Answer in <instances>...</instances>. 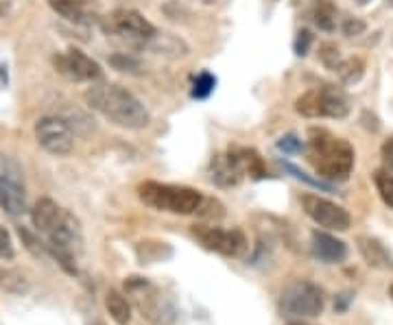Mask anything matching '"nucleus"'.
Listing matches in <instances>:
<instances>
[{
    "mask_svg": "<svg viewBox=\"0 0 393 325\" xmlns=\"http://www.w3.org/2000/svg\"><path fill=\"white\" fill-rule=\"evenodd\" d=\"M374 184L378 188V195H380L382 203L393 210V175H389V170H376L374 172Z\"/></svg>",
    "mask_w": 393,
    "mask_h": 325,
    "instance_id": "obj_24",
    "label": "nucleus"
},
{
    "mask_svg": "<svg viewBox=\"0 0 393 325\" xmlns=\"http://www.w3.org/2000/svg\"><path fill=\"white\" fill-rule=\"evenodd\" d=\"M193 234L197 236V240L205 249L217 251V254L228 256V258H238V256H243V251L247 249V236L238 227L223 229V227H214V225L212 227L195 225Z\"/></svg>",
    "mask_w": 393,
    "mask_h": 325,
    "instance_id": "obj_7",
    "label": "nucleus"
},
{
    "mask_svg": "<svg viewBox=\"0 0 393 325\" xmlns=\"http://www.w3.org/2000/svg\"><path fill=\"white\" fill-rule=\"evenodd\" d=\"M339 79L347 86L352 83H359L361 77H363V72H365V61L361 57H347V59H341L339 68L335 70Z\"/></svg>",
    "mask_w": 393,
    "mask_h": 325,
    "instance_id": "obj_20",
    "label": "nucleus"
},
{
    "mask_svg": "<svg viewBox=\"0 0 393 325\" xmlns=\"http://www.w3.org/2000/svg\"><path fill=\"white\" fill-rule=\"evenodd\" d=\"M18 234H20V238L24 240V244H26V249L31 251L33 256H42V251H44V247H42V242L35 238L29 229H24V227H20L18 229Z\"/></svg>",
    "mask_w": 393,
    "mask_h": 325,
    "instance_id": "obj_30",
    "label": "nucleus"
},
{
    "mask_svg": "<svg viewBox=\"0 0 393 325\" xmlns=\"http://www.w3.org/2000/svg\"><path fill=\"white\" fill-rule=\"evenodd\" d=\"M295 112L304 118H345L349 114V103L339 88L324 86L302 94L295 100Z\"/></svg>",
    "mask_w": 393,
    "mask_h": 325,
    "instance_id": "obj_5",
    "label": "nucleus"
},
{
    "mask_svg": "<svg viewBox=\"0 0 393 325\" xmlns=\"http://www.w3.org/2000/svg\"><path fill=\"white\" fill-rule=\"evenodd\" d=\"M208 3H212V0H208Z\"/></svg>",
    "mask_w": 393,
    "mask_h": 325,
    "instance_id": "obj_38",
    "label": "nucleus"
},
{
    "mask_svg": "<svg viewBox=\"0 0 393 325\" xmlns=\"http://www.w3.org/2000/svg\"><path fill=\"white\" fill-rule=\"evenodd\" d=\"M14 258V242L9 232L0 225V260H11Z\"/></svg>",
    "mask_w": 393,
    "mask_h": 325,
    "instance_id": "obj_31",
    "label": "nucleus"
},
{
    "mask_svg": "<svg viewBox=\"0 0 393 325\" xmlns=\"http://www.w3.org/2000/svg\"><path fill=\"white\" fill-rule=\"evenodd\" d=\"M212 182H217L219 186L223 188H230V186H236L240 182V175L236 172V168L230 164V160L225 155H214L212 158Z\"/></svg>",
    "mask_w": 393,
    "mask_h": 325,
    "instance_id": "obj_19",
    "label": "nucleus"
},
{
    "mask_svg": "<svg viewBox=\"0 0 393 325\" xmlns=\"http://www.w3.org/2000/svg\"><path fill=\"white\" fill-rule=\"evenodd\" d=\"M105 31L136 42H147L155 38V26L136 9H116L110 22L105 24Z\"/></svg>",
    "mask_w": 393,
    "mask_h": 325,
    "instance_id": "obj_11",
    "label": "nucleus"
},
{
    "mask_svg": "<svg viewBox=\"0 0 393 325\" xmlns=\"http://www.w3.org/2000/svg\"><path fill=\"white\" fill-rule=\"evenodd\" d=\"M86 103L107 118L112 125L123 129H145L151 123L147 107L142 105L127 88L116 83H98L86 90Z\"/></svg>",
    "mask_w": 393,
    "mask_h": 325,
    "instance_id": "obj_1",
    "label": "nucleus"
},
{
    "mask_svg": "<svg viewBox=\"0 0 393 325\" xmlns=\"http://www.w3.org/2000/svg\"><path fill=\"white\" fill-rule=\"evenodd\" d=\"M310 44H312V33H310L308 29H302V31L297 33V38H295V44H293L295 55H297V57H306L308 51H310Z\"/></svg>",
    "mask_w": 393,
    "mask_h": 325,
    "instance_id": "obj_29",
    "label": "nucleus"
},
{
    "mask_svg": "<svg viewBox=\"0 0 393 325\" xmlns=\"http://www.w3.org/2000/svg\"><path fill=\"white\" fill-rule=\"evenodd\" d=\"M105 308L110 312V316L118 323V325H127L131 321V306H129V299L116 291V288H110L105 295Z\"/></svg>",
    "mask_w": 393,
    "mask_h": 325,
    "instance_id": "obj_18",
    "label": "nucleus"
},
{
    "mask_svg": "<svg viewBox=\"0 0 393 325\" xmlns=\"http://www.w3.org/2000/svg\"><path fill=\"white\" fill-rule=\"evenodd\" d=\"M308 162L312 168L332 182H345L354 168V149L343 138L332 135L328 129L312 127L308 133Z\"/></svg>",
    "mask_w": 393,
    "mask_h": 325,
    "instance_id": "obj_2",
    "label": "nucleus"
},
{
    "mask_svg": "<svg viewBox=\"0 0 393 325\" xmlns=\"http://www.w3.org/2000/svg\"><path fill=\"white\" fill-rule=\"evenodd\" d=\"M0 286L14 295H24L29 291V282L18 271L3 269V267H0Z\"/></svg>",
    "mask_w": 393,
    "mask_h": 325,
    "instance_id": "obj_22",
    "label": "nucleus"
},
{
    "mask_svg": "<svg viewBox=\"0 0 393 325\" xmlns=\"http://www.w3.org/2000/svg\"><path fill=\"white\" fill-rule=\"evenodd\" d=\"M277 149L284 151V153H302L304 144H302V140L295 133H289V135H284V138L277 140Z\"/></svg>",
    "mask_w": 393,
    "mask_h": 325,
    "instance_id": "obj_28",
    "label": "nucleus"
},
{
    "mask_svg": "<svg viewBox=\"0 0 393 325\" xmlns=\"http://www.w3.org/2000/svg\"><path fill=\"white\" fill-rule=\"evenodd\" d=\"M382 162H384L387 170L393 172V138H389V140L382 144Z\"/></svg>",
    "mask_w": 393,
    "mask_h": 325,
    "instance_id": "obj_33",
    "label": "nucleus"
},
{
    "mask_svg": "<svg viewBox=\"0 0 393 325\" xmlns=\"http://www.w3.org/2000/svg\"><path fill=\"white\" fill-rule=\"evenodd\" d=\"M359 3H361V5H365V3H369V0H359Z\"/></svg>",
    "mask_w": 393,
    "mask_h": 325,
    "instance_id": "obj_35",
    "label": "nucleus"
},
{
    "mask_svg": "<svg viewBox=\"0 0 393 325\" xmlns=\"http://www.w3.org/2000/svg\"><path fill=\"white\" fill-rule=\"evenodd\" d=\"M0 207L11 216H20L26 212L24 190L7 177H0Z\"/></svg>",
    "mask_w": 393,
    "mask_h": 325,
    "instance_id": "obj_17",
    "label": "nucleus"
},
{
    "mask_svg": "<svg viewBox=\"0 0 393 325\" xmlns=\"http://www.w3.org/2000/svg\"><path fill=\"white\" fill-rule=\"evenodd\" d=\"M225 158L230 160V164L236 168V172L240 177H252V179H265L267 177V166L265 160L260 158V153L256 149H247V147H230Z\"/></svg>",
    "mask_w": 393,
    "mask_h": 325,
    "instance_id": "obj_13",
    "label": "nucleus"
},
{
    "mask_svg": "<svg viewBox=\"0 0 393 325\" xmlns=\"http://www.w3.org/2000/svg\"><path fill=\"white\" fill-rule=\"evenodd\" d=\"M51 9L75 24H92L101 16L98 0H49Z\"/></svg>",
    "mask_w": 393,
    "mask_h": 325,
    "instance_id": "obj_12",
    "label": "nucleus"
},
{
    "mask_svg": "<svg viewBox=\"0 0 393 325\" xmlns=\"http://www.w3.org/2000/svg\"><path fill=\"white\" fill-rule=\"evenodd\" d=\"M125 291L133 299L138 310L145 314L149 321L166 323L168 310L164 306V297L160 295V291L149 279H145V277H127L125 279Z\"/></svg>",
    "mask_w": 393,
    "mask_h": 325,
    "instance_id": "obj_8",
    "label": "nucleus"
},
{
    "mask_svg": "<svg viewBox=\"0 0 393 325\" xmlns=\"http://www.w3.org/2000/svg\"><path fill=\"white\" fill-rule=\"evenodd\" d=\"M289 325H310V323H306V321H302V319H297V321H291Z\"/></svg>",
    "mask_w": 393,
    "mask_h": 325,
    "instance_id": "obj_34",
    "label": "nucleus"
},
{
    "mask_svg": "<svg viewBox=\"0 0 393 325\" xmlns=\"http://www.w3.org/2000/svg\"><path fill=\"white\" fill-rule=\"evenodd\" d=\"M282 166L287 168L295 179H300V182H306L308 186H312V188H319V190H332V186H328V184H324L321 179H312V177H308L304 170H300L297 166H293V164H289V162H282Z\"/></svg>",
    "mask_w": 393,
    "mask_h": 325,
    "instance_id": "obj_26",
    "label": "nucleus"
},
{
    "mask_svg": "<svg viewBox=\"0 0 393 325\" xmlns=\"http://www.w3.org/2000/svg\"><path fill=\"white\" fill-rule=\"evenodd\" d=\"M110 63H112L116 70H121V72H138V68H140V63H138L133 57H129L127 53H116V55H112V57H110Z\"/></svg>",
    "mask_w": 393,
    "mask_h": 325,
    "instance_id": "obj_27",
    "label": "nucleus"
},
{
    "mask_svg": "<svg viewBox=\"0 0 393 325\" xmlns=\"http://www.w3.org/2000/svg\"><path fill=\"white\" fill-rule=\"evenodd\" d=\"M53 61H55V68L59 75H63L70 81H101L103 79L101 66L79 48H68L66 53L55 55Z\"/></svg>",
    "mask_w": 393,
    "mask_h": 325,
    "instance_id": "obj_10",
    "label": "nucleus"
},
{
    "mask_svg": "<svg viewBox=\"0 0 393 325\" xmlns=\"http://www.w3.org/2000/svg\"><path fill=\"white\" fill-rule=\"evenodd\" d=\"M365 31V22L359 20V18H347L343 22V33L347 35V38H354V35H361Z\"/></svg>",
    "mask_w": 393,
    "mask_h": 325,
    "instance_id": "obj_32",
    "label": "nucleus"
},
{
    "mask_svg": "<svg viewBox=\"0 0 393 325\" xmlns=\"http://www.w3.org/2000/svg\"><path fill=\"white\" fill-rule=\"evenodd\" d=\"M312 20L321 31H335V26H337V7L330 3V0H317L315 11H312Z\"/></svg>",
    "mask_w": 393,
    "mask_h": 325,
    "instance_id": "obj_21",
    "label": "nucleus"
},
{
    "mask_svg": "<svg viewBox=\"0 0 393 325\" xmlns=\"http://www.w3.org/2000/svg\"><path fill=\"white\" fill-rule=\"evenodd\" d=\"M153 325H166V323H153Z\"/></svg>",
    "mask_w": 393,
    "mask_h": 325,
    "instance_id": "obj_36",
    "label": "nucleus"
},
{
    "mask_svg": "<svg viewBox=\"0 0 393 325\" xmlns=\"http://www.w3.org/2000/svg\"><path fill=\"white\" fill-rule=\"evenodd\" d=\"M359 242V251L361 256L365 258V262L374 269H382V271H393V258L387 251V247L372 236H359L356 238Z\"/></svg>",
    "mask_w": 393,
    "mask_h": 325,
    "instance_id": "obj_15",
    "label": "nucleus"
},
{
    "mask_svg": "<svg viewBox=\"0 0 393 325\" xmlns=\"http://www.w3.org/2000/svg\"><path fill=\"white\" fill-rule=\"evenodd\" d=\"M35 138H38L40 147L49 151L51 155L63 158L70 155L75 149V135L73 129L68 127L66 120L57 116H44L35 123Z\"/></svg>",
    "mask_w": 393,
    "mask_h": 325,
    "instance_id": "obj_6",
    "label": "nucleus"
},
{
    "mask_svg": "<svg viewBox=\"0 0 393 325\" xmlns=\"http://www.w3.org/2000/svg\"><path fill=\"white\" fill-rule=\"evenodd\" d=\"M310 251L317 260L326 262V264H339L347 258V244L326 232H312Z\"/></svg>",
    "mask_w": 393,
    "mask_h": 325,
    "instance_id": "obj_14",
    "label": "nucleus"
},
{
    "mask_svg": "<svg viewBox=\"0 0 393 325\" xmlns=\"http://www.w3.org/2000/svg\"><path fill=\"white\" fill-rule=\"evenodd\" d=\"M319 59H321V63H324L326 68L337 70L339 63H341V51H339V46L332 44V42L321 44L319 46Z\"/></svg>",
    "mask_w": 393,
    "mask_h": 325,
    "instance_id": "obj_25",
    "label": "nucleus"
},
{
    "mask_svg": "<svg viewBox=\"0 0 393 325\" xmlns=\"http://www.w3.org/2000/svg\"><path fill=\"white\" fill-rule=\"evenodd\" d=\"M391 5H393V0H391Z\"/></svg>",
    "mask_w": 393,
    "mask_h": 325,
    "instance_id": "obj_39",
    "label": "nucleus"
},
{
    "mask_svg": "<svg viewBox=\"0 0 393 325\" xmlns=\"http://www.w3.org/2000/svg\"><path fill=\"white\" fill-rule=\"evenodd\" d=\"M214 88H217V77H214L212 72L203 70V72H199V75L195 77V81H193V98L203 100V98H208L214 92Z\"/></svg>",
    "mask_w": 393,
    "mask_h": 325,
    "instance_id": "obj_23",
    "label": "nucleus"
},
{
    "mask_svg": "<svg viewBox=\"0 0 393 325\" xmlns=\"http://www.w3.org/2000/svg\"><path fill=\"white\" fill-rule=\"evenodd\" d=\"M63 207L57 205L53 199H40L38 203L33 205L31 210V216H33V225L38 227L40 234H49L59 221H61V216H63Z\"/></svg>",
    "mask_w": 393,
    "mask_h": 325,
    "instance_id": "obj_16",
    "label": "nucleus"
},
{
    "mask_svg": "<svg viewBox=\"0 0 393 325\" xmlns=\"http://www.w3.org/2000/svg\"><path fill=\"white\" fill-rule=\"evenodd\" d=\"M326 295L324 291L308 282V279H295L291 282L280 295V312L287 319H312L324 312Z\"/></svg>",
    "mask_w": 393,
    "mask_h": 325,
    "instance_id": "obj_4",
    "label": "nucleus"
},
{
    "mask_svg": "<svg viewBox=\"0 0 393 325\" xmlns=\"http://www.w3.org/2000/svg\"><path fill=\"white\" fill-rule=\"evenodd\" d=\"M302 205H304V212L310 216V219L326 227V229H332V232H347L349 225H352V216L345 207L319 197V195H304L302 197Z\"/></svg>",
    "mask_w": 393,
    "mask_h": 325,
    "instance_id": "obj_9",
    "label": "nucleus"
},
{
    "mask_svg": "<svg viewBox=\"0 0 393 325\" xmlns=\"http://www.w3.org/2000/svg\"><path fill=\"white\" fill-rule=\"evenodd\" d=\"M391 297H393V286H391Z\"/></svg>",
    "mask_w": 393,
    "mask_h": 325,
    "instance_id": "obj_37",
    "label": "nucleus"
},
{
    "mask_svg": "<svg viewBox=\"0 0 393 325\" xmlns=\"http://www.w3.org/2000/svg\"><path fill=\"white\" fill-rule=\"evenodd\" d=\"M138 197L140 201L160 210V212H170V214H195L203 205V195L195 188L188 186H175V184H160V182H145L138 186Z\"/></svg>",
    "mask_w": 393,
    "mask_h": 325,
    "instance_id": "obj_3",
    "label": "nucleus"
}]
</instances>
